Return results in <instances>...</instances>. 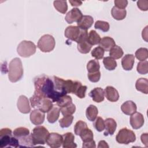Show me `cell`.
<instances>
[{
  "instance_id": "cell-1",
  "label": "cell",
  "mask_w": 148,
  "mask_h": 148,
  "mask_svg": "<svg viewBox=\"0 0 148 148\" xmlns=\"http://www.w3.org/2000/svg\"><path fill=\"white\" fill-rule=\"evenodd\" d=\"M34 83V92L51 99L53 102H57L61 97L64 96L57 91L53 76L41 75L35 77Z\"/></svg>"
},
{
  "instance_id": "cell-2",
  "label": "cell",
  "mask_w": 148,
  "mask_h": 148,
  "mask_svg": "<svg viewBox=\"0 0 148 148\" xmlns=\"http://www.w3.org/2000/svg\"><path fill=\"white\" fill-rule=\"evenodd\" d=\"M23 76V68L20 58H13L9 64L8 77L9 80L15 83L20 80Z\"/></svg>"
},
{
  "instance_id": "cell-3",
  "label": "cell",
  "mask_w": 148,
  "mask_h": 148,
  "mask_svg": "<svg viewBox=\"0 0 148 148\" xmlns=\"http://www.w3.org/2000/svg\"><path fill=\"white\" fill-rule=\"evenodd\" d=\"M29 101L31 106L33 108L38 109L44 113L48 112L53 107V102L51 99L43 97L35 92L30 98Z\"/></svg>"
},
{
  "instance_id": "cell-4",
  "label": "cell",
  "mask_w": 148,
  "mask_h": 148,
  "mask_svg": "<svg viewBox=\"0 0 148 148\" xmlns=\"http://www.w3.org/2000/svg\"><path fill=\"white\" fill-rule=\"evenodd\" d=\"M65 36L69 40L76 42L77 43L80 42L87 39V30L80 28L77 26L70 25L65 30Z\"/></svg>"
},
{
  "instance_id": "cell-5",
  "label": "cell",
  "mask_w": 148,
  "mask_h": 148,
  "mask_svg": "<svg viewBox=\"0 0 148 148\" xmlns=\"http://www.w3.org/2000/svg\"><path fill=\"white\" fill-rule=\"evenodd\" d=\"M0 147L1 148L6 147H20L18 139L12 136V132L10 128H5L0 131Z\"/></svg>"
},
{
  "instance_id": "cell-6",
  "label": "cell",
  "mask_w": 148,
  "mask_h": 148,
  "mask_svg": "<svg viewBox=\"0 0 148 148\" xmlns=\"http://www.w3.org/2000/svg\"><path fill=\"white\" fill-rule=\"evenodd\" d=\"M49 131L42 125L35 127L31 134L34 146L38 145H45L49 135Z\"/></svg>"
},
{
  "instance_id": "cell-7",
  "label": "cell",
  "mask_w": 148,
  "mask_h": 148,
  "mask_svg": "<svg viewBox=\"0 0 148 148\" xmlns=\"http://www.w3.org/2000/svg\"><path fill=\"white\" fill-rule=\"evenodd\" d=\"M36 47L35 45L31 41L23 40L21 42L17 48L18 54L23 57H29L36 52Z\"/></svg>"
},
{
  "instance_id": "cell-8",
  "label": "cell",
  "mask_w": 148,
  "mask_h": 148,
  "mask_svg": "<svg viewBox=\"0 0 148 148\" xmlns=\"http://www.w3.org/2000/svg\"><path fill=\"white\" fill-rule=\"evenodd\" d=\"M56 42L54 37L49 34L43 35L39 39L37 47L40 51L45 53L51 51L55 47Z\"/></svg>"
},
{
  "instance_id": "cell-9",
  "label": "cell",
  "mask_w": 148,
  "mask_h": 148,
  "mask_svg": "<svg viewBox=\"0 0 148 148\" xmlns=\"http://www.w3.org/2000/svg\"><path fill=\"white\" fill-rule=\"evenodd\" d=\"M116 141L120 144L127 145L130 143L134 142L136 140L135 133L127 128L121 129L116 137Z\"/></svg>"
},
{
  "instance_id": "cell-10",
  "label": "cell",
  "mask_w": 148,
  "mask_h": 148,
  "mask_svg": "<svg viewBox=\"0 0 148 148\" xmlns=\"http://www.w3.org/2000/svg\"><path fill=\"white\" fill-rule=\"evenodd\" d=\"M62 136L56 132L50 133L47 139V145L51 148H58L62 145Z\"/></svg>"
},
{
  "instance_id": "cell-11",
  "label": "cell",
  "mask_w": 148,
  "mask_h": 148,
  "mask_svg": "<svg viewBox=\"0 0 148 148\" xmlns=\"http://www.w3.org/2000/svg\"><path fill=\"white\" fill-rule=\"evenodd\" d=\"M17 106L18 110L24 114H27L31 112V106L28 98L23 95H20L17 100Z\"/></svg>"
},
{
  "instance_id": "cell-12",
  "label": "cell",
  "mask_w": 148,
  "mask_h": 148,
  "mask_svg": "<svg viewBox=\"0 0 148 148\" xmlns=\"http://www.w3.org/2000/svg\"><path fill=\"white\" fill-rule=\"evenodd\" d=\"M130 124L133 129L137 130L141 128L144 124V117L142 113L135 112L130 117Z\"/></svg>"
},
{
  "instance_id": "cell-13",
  "label": "cell",
  "mask_w": 148,
  "mask_h": 148,
  "mask_svg": "<svg viewBox=\"0 0 148 148\" xmlns=\"http://www.w3.org/2000/svg\"><path fill=\"white\" fill-rule=\"evenodd\" d=\"M83 17L82 12L76 8L72 9L67 13L65 16V21L68 24H72L73 22H78Z\"/></svg>"
},
{
  "instance_id": "cell-14",
  "label": "cell",
  "mask_w": 148,
  "mask_h": 148,
  "mask_svg": "<svg viewBox=\"0 0 148 148\" xmlns=\"http://www.w3.org/2000/svg\"><path fill=\"white\" fill-rule=\"evenodd\" d=\"M30 120L32 124L36 125L42 124L45 118V113L41 110L35 109L31 112L30 113Z\"/></svg>"
},
{
  "instance_id": "cell-15",
  "label": "cell",
  "mask_w": 148,
  "mask_h": 148,
  "mask_svg": "<svg viewBox=\"0 0 148 148\" xmlns=\"http://www.w3.org/2000/svg\"><path fill=\"white\" fill-rule=\"evenodd\" d=\"M62 147L64 148H75L77 145L74 142L75 136L72 132H66L62 135Z\"/></svg>"
},
{
  "instance_id": "cell-16",
  "label": "cell",
  "mask_w": 148,
  "mask_h": 148,
  "mask_svg": "<svg viewBox=\"0 0 148 148\" xmlns=\"http://www.w3.org/2000/svg\"><path fill=\"white\" fill-rule=\"evenodd\" d=\"M106 99L110 102H116L119 99V94L117 90L112 86H107L104 90Z\"/></svg>"
},
{
  "instance_id": "cell-17",
  "label": "cell",
  "mask_w": 148,
  "mask_h": 148,
  "mask_svg": "<svg viewBox=\"0 0 148 148\" xmlns=\"http://www.w3.org/2000/svg\"><path fill=\"white\" fill-rule=\"evenodd\" d=\"M104 122L105 129V131L103 134L104 135H112L114 133L117 128V123L116 121L112 118H108L104 120Z\"/></svg>"
},
{
  "instance_id": "cell-18",
  "label": "cell",
  "mask_w": 148,
  "mask_h": 148,
  "mask_svg": "<svg viewBox=\"0 0 148 148\" xmlns=\"http://www.w3.org/2000/svg\"><path fill=\"white\" fill-rule=\"evenodd\" d=\"M89 96L94 102L99 103L104 100L105 92L102 88L96 87L90 92Z\"/></svg>"
},
{
  "instance_id": "cell-19",
  "label": "cell",
  "mask_w": 148,
  "mask_h": 148,
  "mask_svg": "<svg viewBox=\"0 0 148 148\" xmlns=\"http://www.w3.org/2000/svg\"><path fill=\"white\" fill-rule=\"evenodd\" d=\"M135 62V57L133 54H128L125 55L121 60V65L125 71H130L132 69Z\"/></svg>"
},
{
  "instance_id": "cell-20",
  "label": "cell",
  "mask_w": 148,
  "mask_h": 148,
  "mask_svg": "<svg viewBox=\"0 0 148 148\" xmlns=\"http://www.w3.org/2000/svg\"><path fill=\"white\" fill-rule=\"evenodd\" d=\"M94 19L92 17L88 15L83 16L82 18L77 23V27L84 30H87L92 25Z\"/></svg>"
},
{
  "instance_id": "cell-21",
  "label": "cell",
  "mask_w": 148,
  "mask_h": 148,
  "mask_svg": "<svg viewBox=\"0 0 148 148\" xmlns=\"http://www.w3.org/2000/svg\"><path fill=\"white\" fill-rule=\"evenodd\" d=\"M136 105L132 101H127L121 106V109L123 113L127 115H131L136 111Z\"/></svg>"
},
{
  "instance_id": "cell-22",
  "label": "cell",
  "mask_w": 148,
  "mask_h": 148,
  "mask_svg": "<svg viewBox=\"0 0 148 148\" xmlns=\"http://www.w3.org/2000/svg\"><path fill=\"white\" fill-rule=\"evenodd\" d=\"M99 46L105 51H109L114 46L116 45L114 40L109 36H105L102 38L99 42Z\"/></svg>"
},
{
  "instance_id": "cell-23",
  "label": "cell",
  "mask_w": 148,
  "mask_h": 148,
  "mask_svg": "<svg viewBox=\"0 0 148 148\" xmlns=\"http://www.w3.org/2000/svg\"><path fill=\"white\" fill-rule=\"evenodd\" d=\"M60 108L58 106H54L52 109L47 112V119L49 123H55L60 116Z\"/></svg>"
},
{
  "instance_id": "cell-24",
  "label": "cell",
  "mask_w": 148,
  "mask_h": 148,
  "mask_svg": "<svg viewBox=\"0 0 148 148\" xmlns=\"http://www.w3.org/2000/svg\"><path fill=\"white\" fill-rule=\"evenodd\" d=\"M136 89L142 93L147 94L148 93V80L146 78L138 79L135 83Z\"/></svg>"
},
{
  "instance_id": "cell-25",
  "label": "cell",
  "mask_w": 148,
  "mask_h": 148,
  "mask_svg": "<svg viewBox=\"0 0 148 148\" xmlns=\"http://www.w3.org/2000/svg\"><path fill=\"white\" fill-rule=\"evenodd\" d=\"M98 110L97 108L93 105H89L86 110V116L87 119L90 121H94L97 117Z\"/></svg>"
},
{
  "instance_id": "cell-26",
  "label": "cell",
  "mask_w": 148,
  "mask_h": 148,
  "mask_svg": "<svg viewBox=\"0 0 148 148\" xmlns=\"http://www.w3.org/2000/svg\"><path fill=\"white\" fill-rule=\"evenodd\" d=\"M112 17L116 20H122L125 18L127 11L125 9H121L113 6L111 10Z\"/></svg>"
},
{
  "instance_id": "cell-27",
  "label": "cell",
  "mask_w": 148,
  "mask_h": 148,
  "mask_svg": "<svg viewBox=\"0 0 148 148\" xmlns=\"http://www.w3.org/2000/svg\"><path fill=\"white\" fill-rule=\"evenodd\" d=\"M101 39L100 36L95 30H91L88 34L87 41L91 46L99 44Z\"/></svg>"
},
{
  "instance_id": "cell-28",
  "label": "cell",
  "mask_w": 148,
  "mask_h": 148,
  "mask_svg": "<svg viewBox=\"0 0 148 148\" xmlns=\"http://www.w3.org/2000/svg\"><path fill=\"white\" fill-rule=\"evenodd\" d=\"M92 46L88 43L87 39L82 40L77 43V48L78 51L82 54H87L91 50Z\"/></svg>"
},
{
  "instance_id": "cell-29",
  "label": "cell",
  "mask_w": 148,
  "mask_h": 148,
  "mask_svg": "<svg viewBox=\"0 0 148 148\" xmlns=\"http://www.w3.org/2000/svg\"><path fill=\"white\" fill-rule=\"evenodd\" d=\"M103 64L105 68L108 71H113L117 66V62L114 59L110 57H104Z\"/></svg>"
},
{
  "instance_id": "cell-30",
  "label": "cell",
  "mask_w": 148,
  "mask_h": 148,
  "mask_svg": "<svg viewBox=\"0 0 148 148\" xmlns=\"http://www.w3.org/2000/svg\"><path fill=\"white\" fill-rule=\"evenodd\" d=\"M124 52L123 49L119 46H114L109 50V56L113 59H119L123 56Z\"/></svg>"
},
{
  "instance_id": "cell-31",
  "label": "cell",
  "mask_w": 148,
  "mask_h": 148,
  "mask_svg": "<svg viewBox=\"0 0 148 148\" xmlns=\"http://www.w3.org/2000/svg\"><path fill=\"white\" fill-rule=\"evenodd\" d=\"M53 5L56 9L62 14H65L68 10V5L66 1H54Z\"/></svg>"
},
{
  "instance_id": "cell-32",
  "label": "cell",
  "mask_w": 148,
  "mask_h": 148,
  "mask_svg": "<svg viewBox=\"0 0 148 148\" xmlns=\"http://www.w3.org/2000/svg\"><path fill=\"white\" fill-rule=\"evenodd\" d=\"M28 135H29V130L28 128L23 127L16 128L13 132V135L17 139H20Z\"/></svg>"
},
{
  "instance_id": "cell-33",
  "label": "cell",
  "mask_w": 148,
  "mask_h": 148,
  "mask_svg": "<svg viewBox=\"0 0 148 148\" xmlns=\"http://www.w3.org/2000/svg\"><path fill=\"white\" fill-rule=\"evenodd\" d=\"M83 142H87L93 140L94 135L92 131L88 127L84 129L79 135Z\"/></svg>"
},
{
  "instance_id": "cell-34",
  "label": "cell",
  "mask_w": 148,
  "mask_h": 148,
  "mask_svg": "<svg viewBox=\"0 0 148 148\" xmlns=\"http://www.w3.org/2000/svg\"><path fill=\"white\" fill-rule=\"evenodd\" d=\"M100 65L97 60H91L87 64V69L88 73L95 72L99 71Z\"/></svg>"
},
{
  "instance_id": "cell-35",
  "label": "cell",
  "mask_w": 148,
  "mask_h": 148,
  "mask_svg": "<svg viewBox=\"0 0 148 148\" xmlns=\"http://www.w3.org/2000/svg\"><path fill=\"white\" fill-rule=\"evenodd\" d=\"M135 57L139 60V61H145L148 57V50L145 47H141L138 49L135 53Z\"/></svg>"
},
{
  "instance_id": "cell-36",
  "label": "cell",
  "mask_w": 148,
  "mask_h": 148,
  "mask_svg": "<svg viewBox=\"0 0 148 148\" xmlns=\"http://www.w3.org/2000/svg\"><path fill=\"white\" fill-rule=\"evenodd\" d=\"M71 103H72V98L69 95H65L61 97L56 102L57 105L60 108L65 107L69 105V104H71Z\"/></svg>"
},
{
  "instance_id": "cell-37",
  "label": "cell",
  "mask_w": 148,
  "mask_h": 148,
  "mask_svg": "<svg viewBox=\"0 0 148 148\" xmlns=\"http://www.w3.org/2000/svg\"><path fill=\"white\" fill-rule=\"evenodd\" d=\"M73 120V116L72 115L64 116V117L59 120V124L61 128H67L69 127Z\"/></svg>"
},
{
  "instance_id": "cell-38",
  "label": "cell",
  "mask_w": 148,
  "mask_h": 148,
  "mask_svg": "<svg viewBox=\"0 0 148 148\" xmlns=\"http://www.w3.org/2000/svg\"><path fill=\"white\" fill-rule=\"evenodd\" d=\"M19 140L20 147H32L34 146L31 134L24 137L18 139Z\"/></svg>"
},
{
  "instance_id": "cell-39",
  "label": "cell",
  "mask_w": 148,
  "mask_h": 148,
  "mask_svg": "<svg viewBox=\"0 0 148 148\" xmlns=\"http://www.w3.org/2000/svg\"><path fill=\"white\" fill-rule=\"evenodd\" d=\"M137 72L141 75H146L148 72V61H142L138 63L136 67Z\"/></svg>"
},
{
  "instance_id": "cell-40",
  "label": "cell",
  "mask_w": 148,
  "mask_h": 148,
  "mask_svg": "<svg viewBox=\"0 0 148 148\" xmlns=\"http://www.w3.org/2000/svg\"><path fill=\"white\" fill-rule=\"evenodd\" d=\"M94 27L95 29H98L104 32H106L109 30L110 25L108 22L98 20L95 22L94 24Z\"/></svg>"
},
{
  "instance_id": "cell-41",
  "label": "cell",
  "mask_w": 148,
  "mask_h": 148,
  "mask_svg": "<svg viewBox=\"0 0 148 148\" xmlns=\"http://www.w3.org/2000/svg\"><path fill=\"white\" fill-rule=\"evenodd\" d=\"M76 110V106L73 103H71L69 105L60 108V111L63 116H67V115H72L75 112Z\"/></svg>"
},
{
  "instance_id": "cell-42",
  "label": "cell",
  "mask_w": 148,
  "mask_h": 148,
  "mask_svg": "<svg viewBox=\"0 0 148 148\" xmlns=\"http://www.w3.org/2000/svg\"><path fill=\"white\" fill-rule=\"evenodd\" d=\"M86 128H87V123L83 121L79 120L77 122H76V123L75 125V127H74L75 134L76 135H80L82 132Z\"/></svg>"
},
{
  "instance_id": "cell-43",
  "label": "cell",
  "mask_w": 148,
  "mask_h": 148,
  "mask_svg": "<svg viewBox=\"0 0 148 148\" xmlns=\"http://www.w3.org/2000/svg\"><path fill=\"white\" fill-rule=\"evenodd\" d=\"M105 50L100 46L95 47L91 51V56L94 57L96 60H100L103 57Z\"/></svg>"
},
{
  "instance_id": "cell-44",
  "label": "cell",
  "mask_w": 148,
  "mask_h": 148,
  "mask_svg": "<svg viewBox=\"0 0 148 148\" xmlns=\"http://www.w3.org/2000/svg\"><path fill=\"white\" fill-rule=\"evenodd\" d=\"M94 126L97 131H102L105 129V122L103 119L101 117H97L94 123Z\"/></svg>"
},
{
  "instance_id": "cell-45",
  "label": "cell",
  "mask_w": 148,
  "mask_h": 148,
  "mask_svg": "<svg viewBox=\"0 0 148 148\" xmlns=\"http://www.w3.org/2000/svg\"><path fill=\"white\" fill-rule=\"evenodd\" d=\"M88 80L93 83H96L98 82L100 78H101V72L99 71L95 72H92V73H88Z\"/></svg>"
},
{
  "instance_id": "cell-46",
  "label": "cell",
  "mask_w": 148,
  "mask_h": 148,
  "mask_svg": "<svg viewBox=\"0 0 148 148\" xmlns=\"http://www.w3.org/2000/svg\"><path fill=\"white\" fill-rule=\"evenodd\" d=\"M137 6L142 11H146L148 9V1L139 0L137 1Z\"/></svg>"
},
{
  "instance_id": "cell-47",
  "label": "cell",
  "mask_w": 148,
  "mask_h": 148,
  "mask_svg": "<svg viewBox=\"0 0 148 148\" xmlns=\"http://www.w3.org/2000/svg\"><path fill=\"white\" fill-rule=\"evenodd\" d=\"M114 3L115 5L114 6L121 9H125L128 5V1L127 0H115Z\"/></svg>"
},
{
  "instance_id": "cell-48",
  "label": "cell",
  "mask_w": 148,
  "mask_h": 148,
  "mask_svg": "<svg viewBox=\"0 0 148 148\" xmlns=\"http://www.w3.org/2000/svg\"><path fill=\"white\" fill-rule=\"evenodd\" d=\"M82 147L84 148H95L96 147L95 142L94 140L87 142H83Z\"/></svg>"
},
{
  "instance_id": "cell-49",
  "label": "cell",
  "mask_w": 148,
  "mask_h": 148,
  "mask_svg": "<svg viewBox=\"0 0 148 148\" xmlns=\"http://www.w3.org/2000/svg\"><path fill=\"white\" fill-rule=\"evenodd\" d=\"M140 139L142 142L145 145V146L147 147V134H142L140 136Z\"/></svg>"
},
{
  "instance_id": "cell-50",
  "label": "cell",
  "mask_w": 148,
  "mask_h": 148,
  "mask_svg": "<svg viewBox=\"0 0 148 148\" xmlns=\"http://www.w3.org/2000/svg\"><path fill=\"white\" fill-rule=\"evenodd\" d=\"M69 2L72 6H79L82 4V2L80 1H69Z\"/></svg>"
},
{
  "instance_id": "cell-51",
  "label": "cell",
  "mask_w": 148,
  "mask_h": 148,
  "mask_svg": "<svg viewBox=\"0 0 148 148\" xmlns=\"http://www.w3.org/2000/svg\"><path fill=\"white\" fill-rule=\"evenodd\" d=\"M98 147H109V146L105 140H101L98 143Z\"/></svg>"
},
{
  "instance_id": "cell-52",
  "label": "cell",
  "mask_w": 148,
  "mask_h": 148,
  "mask_svg": "<svg viewBox=\"0 0 148 148\" xmlns=\"http://www.w3.org/2000/svg\"><path fill=\"white\" fill-rule=\"evenodd\" d=\"M147 26H146L145 27V28L144 29H143L142 31V38L143 39H145L146 42L147 41Z\"/></svg>"
}]
</instances>
